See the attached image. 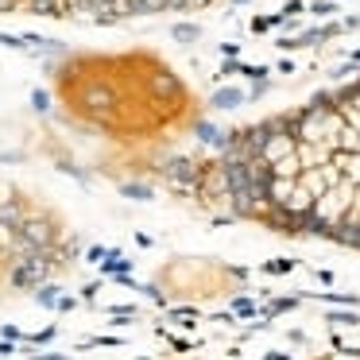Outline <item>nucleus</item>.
Masks as SVG:
<instances>
[{"mask_svg": "<svg viewBox=\"0 0 360 360\" xmlns=\"http://www.w3.org/2000/svg\"><path fill=\"white\" fill-rule=\"evenodd\" d=\"M321 360H360V349H349V352H333V357H321Z\"/></svg>", "mask_w": 360, "mask_h": 360, "instance_id": "f257e3e1", "label": "nucleus"}]
</instances>
